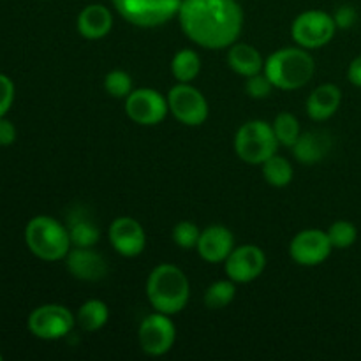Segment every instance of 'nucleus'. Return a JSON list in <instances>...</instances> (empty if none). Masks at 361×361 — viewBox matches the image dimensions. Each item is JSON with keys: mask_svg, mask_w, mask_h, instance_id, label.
Masks as SVG:
<instances>
[{"mask_svg": "<svg viewBox=\"0 0 361 361\" xmlns=\"http://www.w3.org/2000/svg\"><path fill=\"white\" fill-rule=\"evenodd\" d=\"M176 18L183 34L204 49L235 44L245 20L238 0H182Z\"/></svg>", "mask_w": 361, "mask_h": 361, "instance_id": "1", "label": "nucleus"}, {"mask_svg": "<svg viewBox=\"0 0 361 361\" xmlns=\"http://www.w3.org/2000/svg\"><path fill=\"white\" fill-rule=\"evenodd\" d=\"M147 298L155 312L176 316L190 300V284L185 271L171 263H161L147 279Z\"/></svg>", "mask_w": 361, "mask_h": 361, "instance_id": "2", "label": "nucleus"}, {"mask_svg": "<svg viewBox=\"0 0 361 361\" xmlns=\"http://www.w3.org/2000/svg\"><path fill=\"white\" fill-rule=\"evenodd\" d=\"M263 73L275 88L281 90H298L312 80L316 73V62L310 49L302 46H288L271 53L264 60Z\"/></svg>", "mask_w": 361, "mask_h": 361, "instance_id": "3", "label": "nucleus"}, {"mask_svg": "<svg viewBox=\"0 0 361 361\" xmlns=\"http://www.w3.org/2000/svg\"><path fill=\"white\" fill-rule=\"evenodd\" d=\"M25 243L35 257L46 263L66 259L73 247L69 229L49 215H37L28 221L25 228Z\"/></svg>", "mask_w": 361, "mask_h": 361, "instance_id": "4", "label": "nucleus"}, {"mask_svg": "<svg viewBox=\"0 0 361 361\" xmlns=\"http://www.w3.org/2000/svg\"><path fill=\"white\" fill-rule=\"evenodd\" d=\"M233 147L240 161L250 166H261L277 154L281 143L271 123L264 120H249L236 130Z\"/></svg>", "mask_w": 361, "mask_h": 361, "instance_id": "5", "label": "nucleus"}, {"mask_svg": "<svg viewBox=\"0 0 361 361\" xmlns=\"http://www.w3.org/2000/svg\"><path fill=\"white\" fill-rule=\"evenodd\" d=\"M116 13L140 28H157L178 16L182 0H111Z\"/></svg>", "mask_w": 361, "mask_h": 361, "instance_id": "6", "label": "nucleus"}, {"mask_svg": "<svg viewBox=\"0 0 361 361\" xmlns=\"http://www.w3.org/2000/svg\"><path fill=\"white\" fill-rule=\"evenodd\" d=\"M337 32L334 14L319 9L303 11L291 25V37L296 46L305 49H317L331 42Z\"/></svg>", "mask_w": 361, "mask_h": 361, "instance_id": "7", "label": "nucleus"}, {"mask_svg": "<svg viewBox=\"0 0 361 361\" xmlns=\"http://www.w3.org/2000/svg\"><path fill=\"white\" fill-rule=\"evenodd\" d=\"M28 331L41 341H60L76 326V316L60 303L39 305L27 319Z\"/></svg>", "mask_w": 361, "mask_h": 361, "instance_id": "8", "label": "nucleus"}, {"mask_svg": "<svg viewBox=\"0 0 361 361\" xmlns=\"http://www.w3.org/2000/svg\"><path fill=\"white\" fill-rule=\"evenodd\" d=\"M169 113L187 127L203 126L210 115V106L200 88L190 83H176L168 92Z\"/></svg>", "mask_w": 361, "mask_h": 361, "instance_id": "9", "label": "nucleus"}, {"mask_svg": "<svg viewBox=\"0 0 361 361\" xmlns=\"http://www.w3.org/2000/svg\"><path fill=\"white\" fill-rule=\"evenodd\" d=\"M137 342L141 351L152 358L168 355L176 342V326L171 316L154 312L145 317L137 328Z\"/></svg>", "mask_w": 361, "mask_h": 361, "instance_id": "10", "label": "nucleus"}, {"mask_svg": "<svg viewBox=\"0 0 361 361\" xmlns=\"http://www.w3.org/2000/svg\"><path fill=\"white\" fill-rule=\"evenodd\" d=\"M126 113L137 126H159L169 113L168 97L155 88H134L126 97Z\"/></svg>", "mask_w": 361, "mask_h": 361, "instance_id": "11", "label": "nucleus"}, {"mask_svg": "<svg viewBox=\"0 0 361 361\" xmlns=\"http://www.w3.org/2000/svg\"><path fill=\"white\" fill-rule=\"evenodd\" d=\"M331 245L328 233L323 229H303L296 233L289 243V257L300 267H319L330 257Z\"/></svg>", "mask_w": 361, "mask_h": 361, "instance_id": "12", "label": "nucleus"}, {"mask_svg": "<svg viewBox=\"0 0 361 361\" xmlns=\"http://www.w3.org/2000/svg\"><path fill=\"white\" fill-rule=\"evenodd\" d=\"M226 275L236 284H249L259 279L267 268V254L261 247L245 243L233 249L224 261Z\"/></svg>", "mask_w": 361, "mask_h": 361, "instance_id": "13", "label": "nucleus"}, {"mask_svg": "<svg viewBox=\"0 0 361 361\" xmlns=\"http://www.w3.org/2000/svg\"><path fill=\"white\" fill-rule=\"evenodd\" d=\"M108 240L116 254L122 257H137L147 247V233L145 228L129 215L116 217L109 224Z\"/></svg>", "mask_w": 361, "mask_h": 361, "instance_id": "14", "label": "nucleus"}, {"mask_svg": "<svg viewBox=\"0 0 361 361\" xmlns=\"http://www.w3.org/2000/svg\"><path fill=\"white\" fill-rule=\"evenodd\" d=\"M63 261L69 274L78 281L99 282L108 274L104 256L94 250V247H73Z\"/></svg>", "mask_w": 361, "mask_h": 361, "instance_id": "15", "label": "nucleus"}, {"mask_svg": "<svg viewBox=\"0 0 361 361\" xmlns=\"http://www.w3.org/2000/svg\"><path fill=\"white\" fill-rule=\"evenodd\" d=\"M235 247V235L231 229L221 224H214L201 231L196 250L203 261L219 264L228 259Z\"/></svg>", "mask_w": 361, "mask_h": 361, "instance_id": "16", "label": "nucleus"}, {"mask_svg": "<svg viewBox=\"0 0 361 361\" xmlns=\"http://www.w3.org/2000/svg\"><path fill=\"white\" fill-rule=\"evenodd\" d=\"M113 28V13L104 4H88L76 18V30L87 41L104 39Z\"/></svg>", "mask_w": 361, "mask_h": 361, "instance_id": "17", "label": "nucleus"}, {"mask_svg": "<svg viewBox=\"0 0 361 361\" xmlns=\"http://www.w3.org/2000/svg\"><path fill=\"white\" fill-rule=\"evenodd\" d=\"M342 90L335 83H323L310 92L307 99V115L316 122H324L338 111Z\"/></svg>", "mask_w": 361, "mask_h": 361, "instance_id": "18", "label": "nucleus"}, {"mask_svg": "<svg viewBox=\"0 0 361 361\" xmlns=\"http://www.w3.org/2000/svg\"><path fill=\"white\" fill-rule=\"evenodd\" d=\"M330 137H328L326 134L317 133V130H310V133L300 134L298 141L293 145L291 150L300 164L312 166L326 157V154L330 152Z\"/></svg>", "mask_w": 361, "mask_h": 361, "instance_id": "19", "label": "nucleus"}, {"mask_svg": "<svg viewBox=\"0 0 361 361\" xmlns=\"http://www.w3.org/2000/svg\"><path fill=\"white\" fill-rule=\"evenodd\" d=\"M228 66L231 67L233 73L249 78L257 73H263L264 59L257 48L247 44V42L236 41L228 48Z\"/></svg>", "mask_w": 361, "mask_h": 361, "instance_id": "20", "label": "nucleus"}, {"mask_svg": "<svg viewBox=\"0 0 361 361\" xmlns=\"http://www.w3.org/2000/svg\"><path fill=\"white\" fill-rule=\"evenodd\" d=\"M109 321V309L102 300H87L76 312V326L87 334L102 330Z\"/></svg>", "mask_w": 361, "mask_h": 361, "instance_id": "21", "label": "nucleus"}, {"mask_svg": "<svg viewBox=\"0 0 361 361\" xmlns=\"http://www.w3.org/2000/svg\"><path fill=\"white\" fill-rule=\"evenodd\" d=\"M201 71V56L194 49L183 48L173 55L171 74L176 83H192Z\"/></svg>", "mask_w": 361, "mask_h": 361, "instance_id": "22", "label": "nucleus"}, {"mask_svg": "<svg viewBox=\"0 0 361 361\" xmlns=\"http://www.w3.org/2000/svg\"><path fill=\"white\" fill-rule=\"evenodd\" d=\"M263 168V176L271 187H288L289 183L293 182V176H295V169H293V164L282 155L275 154L268 159L267 162L261 164Z\"/></svg>", "mask_w": 361, "mask_h": 361, "instance_id": "23", "label": "nucleus"}, {"mask_svg": "<svg viewBox=\"0 0 361 361\" xmlns=\"http://www.w3.org/2000/svg\"><path fill=\"white\" fill-rule=\"evenodd\" d=\"M235 298H236V282H233L231 279L214 282V284L208 286L207 291H204L203 295L204 307L210 310L226 309V307L231 305Z\"/></svg>", "mask_w": 361, "mask_h": 361, "instance_id": "24", "label": "nucleus"}, {"mask_svg": "<svg viewBox=\"0 0 361 361\" xmlns=\"http://www.w3.org/2000/svg\"><path fill=\"white\" fill-rule=\"evenodd\" d=\"M271 127H274V133L275 136H277L279 143H281L282 147L288 148H291L293 145L298 141L300 134H302V127H300L298 118H296L293 113L288 111L279 113V115L275 116Z\"/></svg>", "mask_w": 361, "mask_h": 361, "instance_id": "25", "label": "nucleus"}, {"mask_svg": "<svg viewBox=\"0 0 361 361\" xmlns=\"http://www.w3.org/2000/svg\"><path fill=\"white\" fill-rule=\"evenodd\" d=\"M67 229H69L73 247H94L99 242V238H101V233L90 221L78 219V221L71 222Z\"/></svg>", "mask_w": 361, "mask_h": 361, "instance_id": "26", "label": "nucleus"}, {"mask_svg": "<svg viewBox=\"0 0 361 361\" xmlns=\"http://www.w3.org/2000/svg\"><path fill=\"white\" fill-rule=\"evenodd\" d=\"M326 233L334 249H349L358 238V229L349 221H335Z\"/></svg>", "mask_w": 361, "mask_h": 361, "instance_id": "27", "label": "nucleus"}, {"mask_svg": "<svg viewBox=\"0 0 361 361\" xmlns=\"http://www.w3.org/2000/svg\"><path fill=\"white\" fill-rule=\"evenodd\" d=\"M104 90L113 99H126L133 88V78L129 73L122 69L109 71L104 76Z\"/></svg>", "mask_w": 361, "mask_h": 361, "instance_id": "28", "label": "nucleus"}, {"mask_svg": "<svg viewBox=\"0 0 361 361\" xmlns=\"http://www.w3.org/2000/svg\"><path fill=\"white\" fill-rule=\"evenodd\" d=\"M201 229L197 228L194 222L190 221H182L173 228V242H175L176 247L183 250L196 249L197 242H200Z\"/></svg>", "mask_w": 361, "mask_h": 361, "instance_id": "29", "label": "nucleus"}, {"mask_svg": "<svg viewBox=\"0 0 361 361\" xmlns=\"http://www.w3.org/2000/svg\"><path fill=\"white\" fill-rule=\"evenodd\" d=\"M274 85L264 73H257L254 76L245 78V94L252 99H267L271 95Z\"/></svg>", "mask_w": 361, "mask_h": 361, "instance_id": "30", "label": "nucleus"}, {"mask_svg": "<svg viewBox=\"0 0 361 361\" xmlns=\"http://www.w3.org/2000/svg\"><path fill=\"white\" fill-rule=\"evenodd\" d=\"M14 102V83L9 76L0 73V118L7 115Z\"/></svg>", "mask_w": 361, "mask_h": 361, "instance_id": "31", "label": "nucleus"}, {"mask_svg": "<svg viewBox=\"0 0 361 361\" xmlns=\"http://www.w3.org/2000/svg\"><path fill=\"white\" fill-rule=\"evenodd\" d=\"M334 20H335V25H337V28L348 30V28L355 27L356 20H358V13H356V9L353 6L344 4V6H341L337 11H335Z\"/></svg>", "mask_w": 361, "mask_h": 361, "instance_id": "32", "label": "nucleus"}, {"mask_svg": "<svg viewBox=\"0 0 361 361\" xmlns=\"http://www.w3.org/2000/svg\"><path fill=\"white\" fill-rule=\"evenodd\" d=\"M16 141V127L6 116L0 118V147H9Z\"/></svg>", "mask_w": 361, "mask_h": 361, "instance_id": "33", "label": "nucleus"}, {"mask_svg": "<svg viewBox=\"0 0 361 361\" xmlns=\"http://www.w3.org/2000/svg\"><path fill=\"white\" fill-rule=\"evenodd\" d=\"M348 80L351 81L355 87L361 88V55L356 56L351 63H349L348 69Z\"/></svg>", "mask_w": 361, "mask_h": 361, "instance_id": "34", "label": "nucleus"}, {"mask_svg": "<svg viewBox=\"0 0 361 361\" xmlns=\"http://www.w3.org/2000/svg\"><path fill=\"white\" fill-rule=\"evenodd\" d=\"M0 361H2V355H0Z\"/></svg>", "mask_w": 361, "mask_h": 361, "instance_id": "35", "label": "nucleus"}]
</instances>
